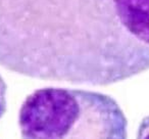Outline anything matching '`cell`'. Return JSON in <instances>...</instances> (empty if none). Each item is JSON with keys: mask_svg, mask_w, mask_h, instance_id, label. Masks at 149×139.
<instances>
[{"mask_svg": "<svg viewBox=\"0 0 149 139\" xmlns=\"http://www.w3.org/2000/svg\"><path fill=\"white\" fill-rule=\"evenodd\" d=\"M0 66L107 86L149 70V0H0Z\"/></svg>", "mask_w": 149, "mask_h": 139, "instance_id": "cell-1", "label": "cell"}, {"mask_svg": "<svg viewBox=\"0 0 149 139\" xmlns=\"http://www.w3.org/2000/svg\"><path fill=\"white\" fill-rule=\"evenodd\" d=\"M22 139H128V121L116 99L86 89L45 87L19 112Z\"/></svg>", "mask_w": 149, "mask_h": 139, "instance_id": "cell-2", "label": "cell"}, {"mask_svg": "<svg viewBox=\"0 0 149 139\" xmlns=\"http://www.w3.org/2000/svg\"><path fill=\"white\" fill-rule=\"evenodd\" d=\"M6 93H7V85L3 78L0 76V119L4 116L7 108L6 101Z\"/></svg>", "mask_w": 149, "mask_h": 139, "instance_id": "cell-3", "label": "cell"}, {"mask_svg": "<svg viewBox=\"0 0 149 139\" xmlns=\"http://www.w3.org/2000/svg\"><path fill=\"white\" fill-rule=\"evenodd\" d=\"M136 139H149V116L143 118L139 124Z\"/></svg>", "mask_w": 149, "mask_h": 139, "instance_id": "cell-4", "label": "cell"}]
</instances>
